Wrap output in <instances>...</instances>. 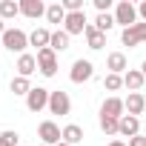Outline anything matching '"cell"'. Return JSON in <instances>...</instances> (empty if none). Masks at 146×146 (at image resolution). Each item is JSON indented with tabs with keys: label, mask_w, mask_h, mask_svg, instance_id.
I'll list each match as a JSON object with an SVG mask.
<instances>
[{
	"label": "cell",
	"mask_w": 146,
	"mask_h": 146,
	"mask_svg": "<svg viewBox=\"0 0 146 146\" xmlns=\"http://www.w3.org/2000/svg\"><path fill=\"white\" fill-rule=\"evenodd\" d=\"M0 43H3V49H9V52L26 54V46H29V35H26V32H20V29H6V35L0 37Z\"/></svg>",
	"instance_id": "6da1fadb"
},
{
	"label": "cell",
	"mask_w": 146,
	"mask_h": 146,
	"mask_svg": "<svg viewBox=\"0 0 146 146\" xmlns=\"http://www.w3.org/2000/svg\"><path fill=\"white\" fill-rule=\"evenodd\" d=\"M37 72H40V75L43 78H54L57 75V52L54 49H40L37 52Z\"/></svg>",
	"instance_id": "7a4b0ae2"
},
{
	"label": "cell",
	"mask_w": 146,
	"mask_h": 146,
	"mask_svg": "<svg viewBox=\"0 0 146 146\" xmlns=\"http://www.w3.org/2000/svg\"><path fill=\"white\" fill-rule=\"evenodd\" d=\"M37 137H40V143H46V146H57V143H63V129H60L54 120H43V123L37 126Z\"/></svg>",
	"instance_id": "3957f363"
},
{
	"label": "cell",
	"mask_w": 146,
	"mask_h": 146,
	"mask_svg": "<svg viewBox=\"0 0 146 146\" xmlns=\"http://www.w3.org/2000/svg\"><path fill=\"white\" fill-rule=\"evenodd\" d=\"M115 23H120L123 29H132L137 23V9L129 3V0H120V3L115 6Z\"/></svg>",
	"instance_id": "277c9868"
},
{
	"label": "cell",
	"mask_w": 146,
	"mask_h": 146,
	"mask_svg": "<svg viewBox=\"0 0 146 146\" xmlns=\"http://www.w3.org/2000/svg\"><path fill=\"white\" fill-rule=\"evenodd\" d=\"M69 78H72V83H86V80H92L95 78V66H92V60H75L72 63V72H69Z\"/></svg>",
	"instance_id": "5b68a950"
},
{
	"label": "cell",
	"mask_w": 146,
	"mask_h": 146,
	"mask_svg": "<svg viewBox=\"0 0 146 146\" xmlns=\"http://www.w3.org/2000/svg\"><path fill=\"white\" fill-rule=\"evenodd\" d=\"M49 89H43V86H35L29 95H26V109L29 112H43L46 106H49Z\"/></svg>",
	"instance_id": "8992f818"
},
{
	"label": "cell",
	"mask_w": 146,
	"mask_h": 146,
	"mask_svg": "<svg viewBox=\"0 0 146 146\" xmlns=\"http://www.w3.org/2000/svg\"><path fill=\"white\" fill-rule=\"evenodd\" d=\"M49 112H52V115H60V117L72 112V100H69V95H66L63 89H57V92L49 95Z\"/></svg>",
	"instance_id": "52a82bcc"
},
{
	"label": "cell",
	"mask_w": 146,
	"mask_h": 146,
	"mask_svg": "<svg viewBox=\"0 0 146 146\" xmlns=\"http://www.w3.org/2000/svg\"><path fill=\"white\" fill-rule=\"evenodd\" d=\"M89 29V23H86V12H72V15H66V23H63V32L72 37V35H83Z\"/></svg>",
	"instance_id": "ba28073f"
},
{
	"label": "cell",
	"mask_w": 146,
	"mask_h": 146,
	"mask_svg": "<svg viewBox=\"0 0 146 146\" xmlns=\"http://www.w3.org/2000/svg\"><path fill=\"white\" fill-rule=\"evenodd\" d=\"M120 40H123V46H137V43H146V23H135L132 29H123V35H120Z\"/></svg>",
	"instance_id": "9c48e42d"
},
{
	"label": "cell",
	"mask_w": 146,
	"mask_h": 146,
	"mask_svg": "<svg viewBox=\"0 0 146 146\" xmlns=\"http://www.w3.org/2000/svg\"><path fill=\"white\" fill-rule=\"evenodd\" d=\"M123 112H126V103H123L120 98H106L103 106H100V115H103V117H115V120H120Z\"/></svg>",
	"instance_id": "30bf717a"
},
{
	"label": "cell",
	"mask_w": 146,
	"mask_h": 146,
	"mask_svg": "<svg viewBox=\"0 0 146 146\" xmlns=\"http://www.w3.org/2000/svg\"><path fill=\"white\" fill-rule=\"evenodd\" d=\"M20 15H26V17H32V20L43 17V15H46L43 0H20Z\"/></svg>",
	"instance_id": "8fae6325"
},
{
	"label": "cell",
	"mask_w": 146,
	"mask_h": 146,
	"mask_svg": "<svg viewBox=\"0 0 146 146\" xmlns=\"http://www.w3.org/2000/svg\"><path fill=\"white\" fill-rule=\"evenodd\" d=\"M37 72V57L35 54H20L17 57V78H32Z\"/></svg>",
	"instance_id": "7c38bea8"
},
{
	"label": "cell",
	"mask_w": 146,
	"mask_h": 146,
	"mask_svg": "<svg viewBox=\"0 0 146 146\" xmlns=\"http://www.w3.org/2000/svg\"><path fill=\"white\" fill-rule=\"evenodd\" d=\"M123 103H126V112H129L132 117L143 115V109H146V98H143L140 92H129V98H126Z\"/></svg>",
	"instance_id": "4fadbf2b"
},
{
	"label": "cell",
	"mask_w": 146,
	"mask_h": 146,
	"mask_svg": "<svg viewBox=\"0 0 146 146\" xmlns=\"http://www.w3.org/2000/svg\"><path fill=\"white\" fill-rule=\"evenodd\" d=\"M106 69H109V75H126V54L123 52H112L106 57Z\"/></svg>",
	"instance_id": "5bb4252c"
},
{
	"label": "cell",
	"mask_w": 146,
	"mask_h": 146,
	"mask_svg": "<svg viewBox=\"0 0 146 146\" xmlns=\"http://www.w3.org/2000/svg\"><path fill=\"white\" fill-rule=\"evenodd\" d=\"M143 83H146V78H143V72H140V69H126V75H123V86H126L129 92H140Z\"/></svg>",
	"instance_id": "9a60e30c"
},
{
	"label": "cell",
	"mask_w": 146,
	"mask_h": 146,
	"mask_svg": "<svg viewBox=\"0 0 146 146\" xmlns=\"http://www.w3.org/2000/svg\"><path fill=\"white\" fill-rule=\"evenodd\" d=\"M117 135H123V137H135V135H140V120L137 117H132V115H123L120 117V132Z\"/></svg>",
	"instance_id": "2e32d148"
},
{
	"label": "cell",
	"mask_w": 146,
	"mask_h": 146,
	"mask_svg": "<svg viewBox=\"0 0 146 146\" xmlns=\"http://www.w3.org/2000/svg\"><path fill=\"white\" fill-rule=\"evenodd\" d=\"M49 43H52V32H49V29H35V32L29 35V46H37V52L46 49Z\"/></svg>",
	"instance_id": "e0dca14e"
},
{
	"label": "cell",
	"mask_w": 146,
	"mask_h": 146,
	"mask_svg": "<svg viewBox=\"0 0 146 146\" xmlns=\"http://www.w3.org/2000/svg\"><path fill=\"white\" fill-rule=\"evenodd\" d=\"M80 140H83V129H80L78 123H69V126H63V143L75 146V143H80Z\"/></svg>",
	"instance_id": "ac0fdd59"
},
{
	"label": "cell",
	"mask_w": 146,
	"mask_h": 146,
	"mask_svg": "<svg viewBox=\"0 0 146 146\" xmlns=\"http://www.w3.org/2000/svg\"><path fill=\"white\" fill-rule=\"evenodd\" d=\"M83 35H86V43H89V49H103V46H106V35H103V32H98L95 26H89Z\"/></svg>",
	"instance_id": "d6986e66"
},
{
	"label": "cell",
	"mask_w": 146,
	"mask_h": 146,
	"mask_svg": "<svg viewBox=\"0 0 146 146\" xmlns=\"http://www.w3.org/2000/svg\"><path fill=\"white\" fill-rule=\"evenodd\" d=\"M46 20H49V23H66V9H63V3L46 6Z\"/></svg>",
	"instance_id": "ffe728a7"
},
{
	"label": "cell",
	"mask_w": 146,
	"mask_h": 146,
	"mask_svg": "<svg viewBox=\"0 0 146 146\" xmlns=\"http://www.w3.org/2000/svg\"><path fill=\"white\" fill-rule=\"evenodd\" d=\"M20 15V3L15 0H0V20H9V17H17Z\"/></svg>",
	"instance_id": "44dd1931"
},
{
	"label": "cell",
	"mask_w": 146,
	"mask_h": 146,
	"mask_svg": "<svg viewBox=\"0 0 146 146\" xmlns=\"http://www.w3.org/2000/svg\"><path fill=\"white\" fill-rule=\"evenodd\" d=\"M49 49H54V52H66V49H69V35H66L63 29L52 32V43H49Z\"/></svg>",
	"instance_id": "7402d4cb"
},
{
	"label": "cell",
	"mask_w": 146,
	"mask_h": 146,
	"mask_svg": "<svg viewBox=\"0 0 146 146\" xmlns=\"http://www.w3.org/2000/svg\"><path fill=\"white\" fill-rule=\"evenodd\" d=\"M112 26H115V15H98V17H95V29H98V32L106 35Z\"/></svg>",
	"instance_id": "603a6c76"
},
{
	"label": "cell",
	"mask_w": 146,
	"mask_h": 146,
	"mask_svg": "<svg viewBox=\"0 0 146 146\" xmlns=\"http://www.w3.org/2000/svg\"><path fill=\"white\" fill-rule=\"evenodd\" d=\"M32 89H35V86L29 83V78H15V80H12V92H15V95H29Z\"/></svg>",
	"instance_id": "cb8c5ba5"
},
{
	"label": "cell",
	"mask_w": 146,
	"mask_h": 146,
	"mask_svg": "<svg viewBox=\"0 0 146 146\" xmlns=\"http://www.w3.org/2000/svg\"><path fill=\"white\" fill-rule=\"evenodd\" d=\"M100 129H103L106 135H117V132H120V120H115V117H103V115H100Z\"/></svg>",
	"instance_id": "d4e9b609"
},
{
	"label": "cell",
	"mask_w": 146,
	"mask_h": 146,
	"mask_svg": "<svg viewBox=\"0 0 146 146\" xmlns=\"http://www.w3.org/2000/svg\"><path fill=\"white\" fill-rule=\"evenodd\" d=\"M123 86V75H106V80H103V89H109V92H117Z\"/></svg>",
	"instance_id": "484cf974"
},
{
	"label": "cell",
	"mask_w": 146,
	"mask_h": 146,
	"mask_svg": "<svg viewBox=\"0 0 146 146\" xmlns=\"http://www.w3.org/2000/svg\"><path fill=\"white\" fill-rule=\"evenodd\" d=\"M60 3H63L66 15H72V12H86V9H83V0H60Z\"/></svg>",
	"instance_id": "4316f807"
},
{
	"label": "cell",
	"mask_w": 146,
	"mask_h": 146,
	"mask_svg": "<svg viewBox=\"0 0 146 146\" xmlns=\"http://www.w3.org/2000/svg\"><path fill=\"white\" fill-rule=\"evenodd\" d=\"M0 137H3V140H6V143H9V146H17V137H20V135H17V132H12V129H9V132H3V135H0Z\"/></svg>",
	"instance_id": "83f0119b"
},
{
	"label": "cell",
	"mask_w": 146,
	"mask_h": 146,
	"mask_svg": "<svg viewBox=\"0 0 146 146\" xmlns=\"http://www.w3.org/2000/svg\"><path fill=\"white\" fill-rule=\"evenodd\" d=\"M129 146H146V137H143V135H135V137L129 140Z\"/></svg>",
	"instance_id": "f1b7e54d"
},
{
	"label": "cell",
	"mask_w": 146,
	"mask_h": 146,
	"mask_svg": "<svg viewBox=\"0 0 146 146\" xmlns=\"http://www.w3.org/2000/svg\"><path fill=\"white\" fill-rule=\"evenodd\" d=\"M137 15H140V17H143V23H146V0H143V3L137 6Z\"/></svg>",
	"instance_id": "f546056e"
},
{
	"label": "cell",
	"mask_w": 146,
	"mask_h": 146,
	"mask_svg": "<svg viewBox=\"0 0 146 146\" xmlns=\"http://www.w3.org/2000/svg\"><path fill=\"white\" fill-rule=\"evenodd\" d=\"M109 146H126V143H120V140H112V143H109Z\"/></svg>",
	"instance_id": "4dcf8cb0"
},
{
	"label": "cell",
	"mask_w": 146,
	"mask_h": 146,
	"mask_svg": "<svg viewBox=\"0 0 146 146\" xmlns=\"http://www.w3.org/2000/svg\"><path fill=\"white\" fill-rule=\"evenodd\" d=\"M140 72H143V78H146V60H143V66H140Z\"/></svg>",
	"instance_id": "1f68e13d"
},
{
	"label": "cell",
	"mask_w": 146,
	"mask_h": 146,
	"mask_svg": "<svg viewBox=\"0 0 146 146\" xmlns=\"http://www.w3.org/2000/svg\"><path fill=\"white\" fill-rule=\"evenodd\" d=\"M0 146H9V143H6V140H3V137H0Z\"/></svg>",
	"instance_id": "d6a6232c"
},
{
	"label": "cell",
	"mask_w": 146,
	"mask_h": 146,
	"mask_svg": "<svg viewBox=\"0 0 146 146\" xmlns=\"http://www.w3.org/2000/svg\"><path fill=\"white\" fill-rule=\"evenodd\" d=\"M57 146H69V143H57Z\"/></svg>",
	"instance_id": "836d02e7"
},
{
	"label": "cell",
	"mask_w": 146,
	"mask_h": 146,
	"mask_svg": "<svg viewBox=\"0 0 146 146\" xmlns=\"http://www.w3.org/2000/svg\"><path fill=\"white\" fill-rule=\"evenodd\" d=\"M0 52H3V43H0Z\"/></svg>",
	"instance_id": "e575fe53"
},
{
	"label": "cell",
	"mask_w": 146,
	"mask_h": 146,
	"mask_svg": "<svg viewBox=\"0 0 146 146\" xmlns=\"http://www.w3.org/2000/svg\"><path fill=\"white\" fill-rule=\"evenodd\" d=\"M40 146H46V143H40Z\"/></svg>",
	"instance_id": "d590c367"
}]
</instances>
